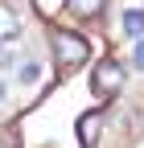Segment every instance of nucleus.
Listing matches in <instances>:
<instances>
[{"instance_id": "nucleus-1", "label": "nucleus", "mask_w": 144, "mask_h": 148, "mask_svg": "<svg viewBox=\"0 0 144 148\" xmlns=\"http://www.w3.org/2000/svg\"><path fill=\"white\" fill-rule=\"evenodd\" d=\"M49 53L58 70H78L86 58H91V41L74 29H49Z\"/></svg>"}, {"instance_id": "nucleus-7", "label": "nucleus", "mask_w": 144, "mask_h": 148, "mask_svg": "<svg viewBox=\"0 0 144 148\" xmlns=\"http://www.w3.org/2000/svg\"><path fill=\"white\" fill-rule=\"evenodd\" d=\"M33 8H37L41 16H53V12H62V8H66V0H33Z\"/></svg>"}, {"instance_id": "nucleus-6", "label": "nucleus", "mask_w": 144, "mask_h": 148, "mask_svg": "<svg viewBox=\"0 0 144 148\" xmlns=\"http://www.w3.org/2000/svg\"><path fill=\"white\" fill-rule=\"evenodd\" d=\"M123 33H128V37H140L144 33V8H128V12H123Z\"/></svg>"}, {"instance_id": "nucleus-3", "label": "nucleus", "mask_w": 144, "mask_h": 148, "mask_svg": "<svg viewBox=\"0 0 144 148\" xmlns=\"http://www.w3.org/2000/svg\"><path fill=\"white\" fill-rule=\"evenodd\" d=\"M103 111H86V115H78V123H74V132H78V144L82 148H95L99 140H103Z\"/></svg>"}, {"instance_id": "nucleus-10", "label": "nucleus", "mask_w": 144, "mask_h": 148, "mask_svg": "<svg viewBox=\"0 0 144 148\" xmlns=\"http://www.w3.org/2000/svg\"><path fill=\"white\" fill-rule=\"evenodd\" d=\"M0 103H4V82H0Z\"/></svg>"}, {"instance_id": "nucleus-4", "label": "nucleus", "mask_w": 144, "mask_h": 148, "mask_svg": "<svg viewBox=\"0 0 144 148\" xmlns=\"http://www.w3.org/2000/svg\"><path fill=\"white\" fill-rule=\"evenodd\" d=\"M16 33H21V16H16V12L4 4V0H0V45H4V41H12Z\"/></svg>"}, {"instance_id": "nucleus-8", "label": "nucleus", "mask_w": 144, "mask_h": 148, "mask_svg": "<svg viewBox=\"0 0 144 148\" xmlns=\"http://www.w3.org/2000/svg\"><path fill=\"white\" fill-rule=\"evenodd\" d=\"M37 74H41V66H37V62H25V66H21V74H16V78H21V82L29 86V82H37Z\"/></svg>"}, {"instance_id": "nucleus-9", "label": "nucleus", "mask_w": 144, "mask_h": 148, "mask_svg": "<svg viewBox=\"0 0 144 148\" xmlns=\"http://www.w3.org/2000/svg\"><path fill=\"white\" fill-rule=\"evenodd\" d=\"M136 66L144 70V41H136Z\"/></svg>"}, {"instance_id": "nucleus-2", "label": "nucleus", "mask_w": 144, "mask_h": 148, "mask_svg": "<svg viewBox=\"0 0 144 148\" xmlns=\"http://www.w3.org/2000/svg\"><path fill=\"white\" fill-rule=\"evenodd\" d=\"M123 82H128V70H123L119 58H103L91 74V90H95V99H111L123 90Z\"/></svg>"}, {"instance_id": "nucleus-5", "label": "nucleus", "mask_w": 144, "mask_h": 148, "mask_svg": "<svg viewBox=\"0 0 144 148\" xmlns=\"http://www.w3.org/2000/svg\"><path fill=\"white\" fill-rule=\"evenodd\" d=\"M103 4H107V0H66V8L74 16H82V21H95V16L103 12Z\"/></svg>"}]
</instances>
